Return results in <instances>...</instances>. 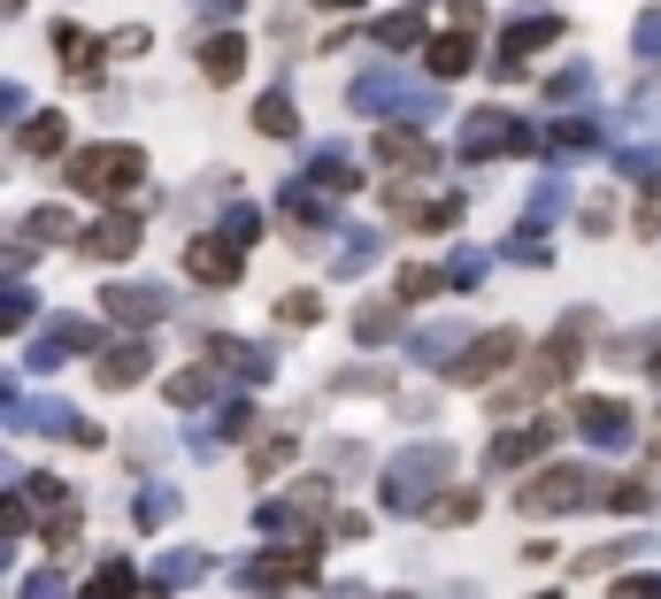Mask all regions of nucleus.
Listing matches in <instances>:
<instances>
[{
	"mask_svg": "<svg viewBox=\"0 0 661 599\" xmlns=\"http://www.w3.org/2000/svg\"><path fill=\"white\" fill-rule=\"evenodd\" d=\"M546 599H554V592H546Z\"/></svg>",
	"mask_w": 661,
	"mask_h": 599,
	"instance_id": "nucleus-22",
	"label": "nucleus"
},
{
	"mask_svg": "<svg viewBox=\"0 0 661 599\" xmlns=\"http://www.w3.org/2000/svg\"><path fill=\"white\" fill-rule=\"evenodd\" d=\"M616 599H654V585H647V577H631V585H616Z\"/></svg>",
	"mask_w": 661,
	"mask_h": 599,
	"instance_id": "nucleus-20",
	"label": "nucleus"
},
{
	"mask_svg": "<svg viewBox=\"0 0 661 599\" xmlns=\"http://www.w3.org/2000/svg\"><path fill=\"white\" fill-rule=\"evenodd\" d=\"M316 8H354V0H316Z\"/></svg>",
	"mask_w": 661,
	"mask_h": 599,
	"instance_id": "nucleus-21",
	"label": "nucleus"
},
{
	"mask_svg": "<svg viewBox=\"0 0 661 599\" xmlns=\"http://www.w3.org/2000/svg\"><path fill=\"white\" fill-rule=\"evenodd\" d=\"M23 523H31V507H23V500H8V507H0V538H15Z\"/></svg>",
	"mask_w": 661,
	"mask_h": 599,
	"instance_id": "nucleus-19",
	"label": "nucleus"
},
{
	"mask_svg": "<svg viewBox=\"0 0 661 599\" xmlns=\"http://www.w3.org/2000/svg\"><path fill=\"white\" fill-rule=\"evenodd\" d=\"M132 239H139V216H108L101 231H85V254H101V262H124V254H132Z\"/></svg>",
	"mask_w": 661,
	"mask_h": 599,
	"instance_id": "nucleus-5",
	"label": "nucleus"
},
{
	"mask_svg": "<svg viewBox=\"0 0 661 599\" xmlns=\"http://www.w3.org/2000/svg\"><path fill=\"white\" fill-rule=\"evenodd\" d=\"M285 461H293V446H285V439H270V446L254 453V476H277V469H285Z\"/></svg>",
	"mask_w": 661,
	"mask_h": 599,
	"instance_id": "nucleus-16",
	"label": "nucleus"
},
{
	"mask_svg": "<svg viewBox=\"0 0 661 599\" xmlns=\"http://www.w3.org/2000/svg\"><path fill=\"white\" fill-rule=\"evenodd\" d=\"M431 515H439V523H470V515H478V492H447Z\"/></svg>",
	"mask_w": 661,
	"mask_h": 599,
	"instance_id": "nucleus-14",
	"label": "nucleus"
},
{
	"mask_svg": "<svg viewBox=\"0 0 661 599\" xmlns=\"http://www.w3.org/2000/svg\"><path fill=\"white\" fill-rule=\"evenodd\" d=\"M200 392H208V377H200V369H185V377H177V385H169V400H177V408H192V400H200Z\"/></svg>",
	"mask_w": 661,
	"mask_h": 599,
	"instance_id": "nucleus-18",
	"label": "nucleus"
},
{
	"mask_svg": "<svg viewBox=\"0 0 661 599\" xmlns=\"http://www.w3.org/2000/svg\"><path fill=\"white\" fill-rule=\"evenodd\" d=\"M431 70H439V77H462V70H470V31H454V39H431Z\"/></svg>",
	"mask_w": 661,
	"mask_h": 599,
	"instance_id": "nucleus-8",
	"label": "nucleus"
},
{
	"mask_svg": "<svg viewBox=\"0 0 661 599\" xmlns=\"http://www.w3.org/2000/svg\"><path fill=\"white\" fill-rule=\"evenodd\" d=\"M147 177V154L139 147H93L70 161V185L85 192V200H108V192H124V185H139Z\"/></svg>",
	"mask_w": 661,
	"mask_h": 599,
	"instance_id": "nucleus-1",
	"label": "nucleus"
},
{
	"mask_svg": "<svg viewBox=\"0 0 661 599\" xmlns=\"http://www.w3.org/2000/svg\"><path fill=\"white\" fill-rule=\"evenodd\" d=\"M185 262H192V277H208V285H231V277H239V254H231L223 239H192Z\"/></svg>",
	"mask_w": 661,
	"mask_h": 599,
	"instance_id": "nucleus-4",
	"label": "nucleus"
},
{
	"mask_svg": "<svg viewBox=\"0 0 661 599\" xmlns=\"http://www.w3.org/2000/svg\"><path fill=\"white\" fill-rule=\"evenodd\" d=\"M316 315H324V307H316V293H285V300H277V323H293V330H308Z\"/></svg>",
	"mask_w": 661,
	"mask_h": 599,
	"instance_id": "nucleus-13",
	"label": "nucleus"
},
{
	"mask_svg": "<svg viewBox=\"0 0 661 599\" xmlns=\"http://www.w3.org/2000/svg\"><path fill=\"white\" fill-rule=\"evenodd\" d=\"M577 492H585V476H577V469H546L538 484H523V492H515V507H531V515H562Z\"/></svg>",
	"mask_w": 661,
	"mask_h": 599,
	"instance_id": "nucleus-3",
	"label": "nucleus"
},
{
	"mask_svg": "<svg viewBox=\"0 0 661 599\" xmlns=\"http://www.w3.org/2000/svg\"><path fill=\"white\" fill-rule=\"evenodd\" d=\"M538 446H546V431H515V439H500V446H493V469H515V461H531Z\"/></svg>",
	"mask_w": 661,
	"mask_h": 599,
	"instance_id": "nucleus-10",
	"label": "nucleus"
},
{
	"mask_svg": "<svg viewBox=\"0 0 661 599\" xmlns=\"http://www.w3.org/2000/svg\"><path fill=\"white\" fill-rule=\"evenodd\" d=\"M439 285H447L439 270H408V277H400V293H408V300H431V293H439Z\"/></svg>",
	"mask_w": 661,
	"mask_h": 599,
	"instance_id": "nucleus-15",
	"label": "nucleus"
},
{
	"mask_svg": "<svg viewBox=\"0 0 661 599\" xmlns=\"http://www.w3.org/2000/svg\"><path fill=\"white\" fill-rule=\"evenodd\" d=\"M254 124H262V132H293V108H285V101H262Z\"/></svg>",
	"mask_w": 661,
	"mask_h": 599,
	"instance_id": "nucleus-17",
	"label": "nucleus"
},
{
	"mask_svg": "<svg viewBox=\"0 0 661 599\" xmlns=\"http://www.w3.org/2000/svg\"><path fill=\"white\" fill-rule=\"evenodd\" d=\"M23 147H31V154H62V116H31Z\"/></svg>",
	"mask_w": 661,
	"mask_h": 599,
	"instance_id": "nucleus-12",
	"label": "nucleus"
},
{
	"mask_svg": "<svg viewBox=\"0 0 661 599\" xmlns=\"http://www.w3.org/2000/svg\"><path fill=\"white\" fill-rule=\"evenodd\" d=\"M377 161H400V169H423V161H431V147H416L408 132H385V139H377Z\"/></svg>",
	"mask_w": 661,
	"mask_h": 599,
	"instance_id": "nucleus-9",
	"label": "nucleus"
},
{
	"mask_svg": "<svg viewBox=\"0 0 661 599\" xmlns=\"http://www.w3.org/2000/svg\"><path fill=\"white\" fill-rule=\"evenodd\" d=\"M62 62H70V77H77V85H93V77H101V46H93V39H77V31H62Z\"/></svg>",
	"mask_w": 661,
	"mask_h": 599,
	"instance_id": "nucleus-7",
	"label": "nucleus"
},
{
	"mask_svg": "<svg viewBox=\"0 0 661 599\" xmlns=\"http://www.w3.org/2000/svg\"><path fill=\"white\" fill-rule=\"evenodd\" d=\"M139 369H147V346H124V354H108V361H101V377H108V385H132Z\"/></svg>",
	"mask_w": 661,
	"mask_h": 599,
	"instance_id": "nucleus-11",
	"label": "nucleus"
},
{
	"mask_svg": "<svg viewBox=\"0 0 661 599\" xmlns=\"http://www.w3.org/2000/svg\"><path fill=\"white\" fill-rule=\"evenodd\" d=\"M239 62H246V39H231V31L200 46V70H208V85H231V77H239Z\"/></svg>",
	"mask_w": 661,
	"mask_h": 599,
	"instance_id": "nucleus-6",
	"label": "nucleus"
},
{
	"mask_svg": "<svg viewBox=\"0 0 661 599\" xmlns=\"http://www.w3.org/2000/svg\"><path fill=\"white\" fill-rule=\"evenodd\" d=\"M515 354H523V338H515V330H485V338L454 361V385H485V377H493V369H507Z\"/></svg>",
	"mask_w": 661,
	"mask_h": 599,
	"instance_id": "nucleus-2",
	"label": "nucleus"
}]
</instances>
